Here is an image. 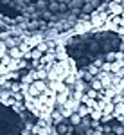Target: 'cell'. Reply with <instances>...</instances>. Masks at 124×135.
I'll return each instance as SVG.
<instances>
[{
    "mask_svg": "<svg viewBox=\"0 0 124 135\" xmlns=\"http://www.w3.org/2000/svg\"><path fill=\"white\" fill-rule=\"evenodd\" d=\"M67 121H68V124H70V126H79L83 119H81V115L77 114V112H74V114L70 115V117H68Z\"/></svg>",
    "mask_w": 124,
    "mask_h": 135,
    "instance_id": "1",
    "label": "cell"
},
{
    "mask_svg": "<svg viewBox=\"0 0 124 135\" xmlns=\"http://www.w3.org/2000/svg\"><path fill=\"white\" fill-rule=\"evenodd\" d=\"M77 114L81 115V119H85V117H88L90 115V110H88V106L86 104H79V108H77Z\"/></svg>",
    "mask_w": 124,
    "mask_h": 135,
    "instance_id": "2",
    "label": "cell"
},
{
    "mask_svg": "<svg viewBox=\"0 0 124 135\" xmlns=\"http://www.w3.org/2000/svg\"><path fill=\"white\" fill-rule=\"evenodd\" d=\"M90 88H92V90H97V92H103V90H104L103 85H101V81H99L97 78H93V79H92V83H90Z\"/></svg>",
    "mask_w": 124,
    "mask_h": 135,
    "instance_id": "3",
    "label": "cell"
},
{
    "mask_svg": "<svg viewBox=\"0 0 124 135\" xmlns=\"http://www.w3.org/2000/svg\"><path fill=\"white\" fill-rule=\"evenodd\" d=\"M101 72H110V74H112V63L104 61L103 65H101Z\"/></svg>",
    "mask_w": 124,
    "mask_h": 135,
    "instance_id": "4",
    "label": "cell"
},
{
    "mask_svg": "<svg viewBox=\"0 0 124 135\" xmlns=\"http://www.w3.org/2000/svg\"><path fill=\"white\" fill-rule=\"evenodd\" d=\"M85 135H104V133H103V130H92V128H88Z\"/></svg>",
    "mask_w": 124,
    "mask_h": 135,
    "instance_id": "5",
    "label": "cell"
},
{
    "mask_svg": "<svg viewBox=\"0 0 124 135\" xmlns=\"http://www.w3.org/2000/svg\"><path fill=\"white\" fill-rule=\"evenodd\" d=\"M104 135H113V133H104Z\"/></svg>",
    "mask_w": 124,
    "mask_h": 135,
    "instance_id": "6",
    "label": "cell"
}]
</instances>
